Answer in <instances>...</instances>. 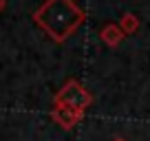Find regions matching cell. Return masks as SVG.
Listing matches in <instances>:
<instances>
[{
    "mask_svg": "<svg viewBox=\"0 0 150 141\" xmlns=\"http://www.w3.org/2000/svg\"><path fill=\"white\" fill-rule=\"evenodd\" d=\"M5 7H7V0H0V13L5 11Z\"/></svg>",
    "mask_w": 150,
    "mask_h": 141,
    "instance_id": "8992f818",
    "label": "cell"
},
{
    "mask_svg": "<svg viewBox=\"0 0 150 141\" xmlns=\"http://www.w3.org/2000/svg\"><path fill=\"white\" fill-rule=\"evenodd\" d=\"M112 141H126V139H124V137H115Z\"/></svg>",
    "mask_w": 150,
    "mask_h": 141,
    "instance_id": "52a82bcc",
    "label": "cell"
},
{
    "mask_svg": "<svg viewBox=\"0 0 150 141\" xmlns=\"http://www.w3.org/2000/svg\"><path fill=\"white\" fill-rule=\"evenodd\" d=\"M49 115H51V119L62 130H73V128L84 119V113H82V110L71 108V106H62V104H53Z\"/></svg>",
    "mask_w": 150,
    "mask_h": 141,
    "instance_id": "3957f363",
    "label": "cell"
},
{
    "mask_svg": "<svg viewBox=\"0 0 150 141\" xmlns=\"http://www.w3.org/2000/svg\"><path fill=\"white\" fill-rule=\"evenodd\" d=\"M99 40H102L106 47L117 49L119 44L126 40V33L119 29V24H117V22H106L102 29H99Z\"/></svg>",
    "mask_w": 150,
    "mask_h": 141,
    "instance_id": "277c9868",
    "label": "cell"
},
{
    "mask_svg": "<svg viewBox=\"0 0 150 141\" xmlns=\"http://www.w3.org/2000/svg\"><path fill=\"white\" fill-rule=\"evenodd\" d=\"M31 18L55 44H64L84 24L86 11L75 0H44Z\"/></svg>",
    "mask_w": 150,
    "mask_h": 141,
    "instance_id": "6da1fadb",
    "label": "cell"
},
{
    "mask_svg": "<svg viewBox=\"0 0 150 141\" xmlns=\"http://www.w3.org/2000/svg\"><path fill=\"white\" fill-rule=\"evenodd\" d=\"M139 27H141V22H139V18H137L132 11L122 13V18H119V29L126 33V38L128 35H135V33L139 31Z\"/></svg>",
    "mask_w": 150,
    "mask_h": 141,
    "instance_id": "5b68a950",
    "label": "cell"
},
{
    "mask_svg": "<svg viewBox=\"0 0 150 141\" xmlns=\"http://www.w3.org/2000/svg\"><path fill=\"white\" fill-rule=\"evenodd\" d=\"M53 104H62V106H71V108H77L82 113L91 108V104H93V95L88 93L82 82L77 80H66L64 84L60 86L55 95H53Z\"/></svg>",
    "mask_w": 150,
    "mask_h": 141,
    "instance_id": "7a4b0ae2",
    "label": "cell"
}]
</instances>
